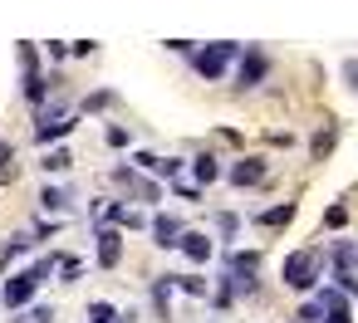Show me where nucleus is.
Returning <instances> with one entry per match:
<instances>
[{
    "instance_id": "obj_1",
    "label": "nucleus",
    "mask_w": 358,
    "mask_h": 323,
    "mask_svg": "<svg viewBox=\"0 0 358 323\" xmlns=\"http://www.w3.org/2000/svg\"><path fill=\"white\" fill-rule=\"evenodd\" d=\"M55 269H59V255H45V260H35L30 269H20V274L6 284V294H0V299H6V308H25V303L35 299V289H40Z\"/></svg>"
},
{
    "instance_id": "obj_2",
    "label": "nucleus",
    "mask_w": 358,
    "mask_h": 323,
    "mask_svg": "<svg viewBox=\"0 0 358 323\" xmlns=\"http://www.w3.org/2000/svg\"><path fill=\"white\" fill-rule=\"evenodd\" d=\"M314 279H319V255L314 250H294V255H285V284L289 289H314Z\"/></svg>"
},
{
    "instance_id": "obj_3",
    "label": "nucleus",
    "mask_w": 358,
    "mask_h": 323,
    "mask_svg": "<svg viewBox=\"0 0 358 323\" xmlns=\"http://www.w3.org/2000/svg\"><path fill=\"white\" fill-rule=\"evenodd\" d=\"M236 50H241V45L221 40V45H206V50H196V54H192V64H196V74H201V79H216V74L226 69V59H231Z\"/></svg>"
},
{
    "instance_id": "obj_4",
    "label": "nucleus",
    "mask_w": 358,
    "mask_h": 323,
    "mask_svg": "<svg viewBox=\"0 0 358 323\" xmlns=\"http://www.w3.org/2000/svg\"><path fill=\"white\" fill-rule=\"evenodd\" d=\"M20 69H25V98L40 103V98H45V74H40V54H35V45H20Z\"/></svg>"
},
{
    "instance_id": "obj_5",
    "label": "nucleus",
    "mask_w": 358,
    "mask_h": 323,
    "mask_svg": "<svg viewBox=\"0 0 358 323\" xmlns=\"http://www.w3.org/2000/svg\"><path fill=\"white\" fill-rule=\"evenodd\" d=\"M64 133H74V118H69V113H59V108L40 113V123H35V142H40V147L55 142V137H64Z\"/></svg>"
},
{
    "instance_id": "obj_6",
    "label": "nucleus",
    "mask_w": 358,
    "mask_h": 323,
    "mask_svg": "<svg viewBox=\"0 0 358 323\" xmlns=\"http://www.w3.org/2000/svg\"><path fill=\"white\" fill-rule=\"evenodd\" d=\"M265 69H270V59H265L260 50H250V54L241 59V69H236V79H241V89H255V84L265 79Z\"/></svg>"
},
{
    "instance_id": "obj_7",
    "label": "nucleus",
    "mask_w": 358,
    "mask_h": 323,
    "mask_svg": "<svg viewBox=\"0 0 358 323\" xmlns=\"http://www.w3.org/2000/svg\"><path fill=\"white\" fill-rule=\"evenodd\" d=\"M152 235H157L162 250H172V245H182V220H177V216H157V220H152Z\"/></svg>"
},
{
    "instance_id": "obj_8",
    "label": "nucleus",
    "mask_w": 358,
    "mask_h": 323,
    "mask_svg": "<svg viewBox=\"0 0 358 323\" xmlns=\"http://www.w3.org/2000/svg\"><path fill=\"white\" fill-rule=\"evenodd\" d=\"M118 260H123V235H118V230H103V235H99V264L113 269Z\"/></svg>"
},
{
    "instance_id": "obj_9",
    "label": "nucleus",
    "mask_w": 358,
    "mask_h": 323,
    "mask_svg": "<svg viewBox=\"0 0 358 323\" xmlns=\"http://www.w3.org/2000/svg\"><path fill=\"white\" fill-rule=\"evenodd\" d=\"M260 176H265V162H260V157H245V162L231 167V181H236V186H255Z\"/></svg>"
},
{
    "instance_id": "obj_10",
    "label": "nucleus",
    "mask_w": 358,
    "mask_h": 323,
    "mask_svg": "<svg viewBox=\"0 0 358 323\" xmlns=\"http://www.w3.org/2000/svg\"><path fill=\"white\" fill-rule=\"evenodd\" d=\"M182 250H187V260H196V264H206V260H211V240H206V235H196V230H182Z\"/></svg>"
},
{
    "instance_id": "obj_11",
    "label": "nucleus",
    "mask_w": 358,
    "mask_h": 323,
    "mask_svg": "<svg viewBox=\"0 0 358 323\" xmlns=\"http://www.w3.org/2000/svg\"><path fill=\"white\" fill-rule=\"evenodd\" d=\"M133 162H138V167H148V172H157V176H177V167H182V162H172V157L162 162V157H152V152H138Z\"/></svg>"
},
{
    "instance_id": "obj_12",
    "label": "nucleus",
    "mask_w": 358,
    "mask_h": 323,
    "mask_svg": "<svg viewBox=\"0 0 358 323\" xmlns=\"http://www.w3.org/2000/svg\"><path fill=\"white\" fill-rule=\"evenodd\" d=\"M113 176H118V181H123V186H128V191H138V196H143V201H157V186H152V181H138V176H133V172H128V167H118V172H113Z\"/></svg>"
},
{
    "instance_id": "obj_13",
    "label": "nucleus",
    "mask_w": 358,
    "mask_h": 323,
    "mask_svg": "<svg viewBox=\"0 0 358 323\" xmlns=\"http://www.w3.org/2000/svg\"><path fill=\"white\" fill-rule=\"evenodd\" d=\"M69 201H74V196H69L64 186H45V191H40V206H45V211H64Z\"/></svg>"
},
{
    "instance_id": "obj_14",
    "label": "nucleus",
    "mask_w": 358,
    "mask_h": 323,
    "mask_svg": "<svg viewBox=\"0 0 358 323\" xmlns=\"http://www.w3.org/2000/svg\"><path fill=\"white\" fill-rule=\"evenodd\" d=\"M40 167H45V172H69V167H74V157H69L64 147H55V152H50V157H45Z\"/></svg>"
},
{
    "instance_id": "obj_15",
    "label": "nucleus",
    "mask_w": 358,
    "mask_h": 323,
    "mask_svg": "<svg viewBox=\"0 0 358 323\" xmlns=\"http://www.w3.org/2000/svg\"><path fill=\"white\" fill-rule=\"evenodd\" d=\"M30 245H35V235H15V240H6V255H0V260L10 264V260H15V255H25Z\"/></svg>"
},
{
    "instance_id": "obj_16",
    "label": "nucleus",
    "mask_w": 358,
    "mask_h": 323,
    "mask_svg": "<svg viewBox=\"0 0 358 323\" xmlns=\"http://www.w3.org/2000/svg\"><path fill=\"white\" fill-rule=\"evenodd\" d=\"M289 216H294V206H289V201H285V206H270V211H265V216H260V225H285V220H289Z\"/></svg>"
},
{
    "instance_id": "obj_17",
    "label": "nucleus",
    "mask_w": 358,
    "mask_h": 323,
    "mask_svg": "<svg viewBox=\"0 0 358 323\" xmlns=\"http://www.w3.org/2000/svg\"><path fill=\"white\" fill-rule=\"evenodd\" d=\"M10 162H15V152H10V142H6V137H0V181L15 176V167H10Z\"/></svg>"
},
{
    "instance_id": "obj_18",
    "label": "nucleus",
    "mask_w": 358,
    "mask_h": 323,
    "mask_svg": "<svg viewBox=\"0 0 358 323\" xmlns=\"http://www.w3.org/2000/svg\"><path fill=\"white\" fill-rule=\"evenodd\" d=\"M216 176H221V167L211 157H196V181H216Z\"/></svg>"
},
{
    "instance_id": "obj_19",
    "label": "nucleus",
    "mask_w": 358,
    "mask_h": 323,
    "mask_svg": "<svg viewBox=\"0 0 358 323\" xmlns=\"http://www.w3.org/2000/svg\"><path fill=\"white\" fill-rule=\"evenodd\" d=\"M113 303H89V323H113Z\"/></svg>"
},
{
    "instance_id": "obj_20",
    "label": "nucleus",
    "mask_w": 358,
    "mask_h": 323,
    "mask_svg": "<svg viewBox=\"0 0 358 323\" xmlns=\"http://www.w3.org/2000/svg\"><path fill=\"white\" fill-rule=\"evenodd\" d=\"M299 323H324V303H319V299L304 303V308H299Z\"/></svg>"
},
{
    "instance_id": "obj_21",
    "label": "nucleus",
    "mask_w": 358,
    "mask_h": 323,
    "mask_svg": "<svg viewBox=\"0 0 358 323\" xmlns=\"http://www.w3.org/2000/svg\"><path fill=\"white\" fill-rule=\"evenodd\" d=\"M108 103H113V93L103 89V93H89V103H84V108H89V113H99V108H108Z\"/></svg>"
},
{
    "instance_id": "obj_22",
    "label": "nucleus",
    "mask_w": 358,
    "mask_h": 323,
    "mask_svg": "<svg viewBox=\"0 0 358 323\" xmlns=\"http://www.w3.org/2000/svg\"><path fill=\"white\" fill-rule=\"evenodd\" d=\"M59 274H64V279H79L84 264H79V260H59Z\"/></svg>"
},
{
    "instance_id": "obj_23",
    "label": "nucleus",
    "mask_w": 358,
    "mask_h": 323,
    "mask_svg": "<svg viewBox=\"0 0 358 323\" xmlns=\"http://www.w3.org/2000/svg\"><path fill=\"white\" fill-rule=\"evenodd\" d=\"M108 147H128V128H108Z\"/></svg>"
},
{
    "instance_id": "obj_24",
    "label": "nucleus",
    "mask_w": 358,
    "mask_h": 323,
    "mask_svg": "<svg viewBox=\"0 0 358 323\" xmlns=\"http://www.w3.org/2000/svg\"><path fill=\"white\" fill-rule=\"evenodd\" d=\"M329 147H334V133H319V137H314V157H324Z\"/></svg>"
},
{
    "instance_id": "obj_25",
    "label": "nucleus",
    "mask_w": 358,
    "mask_h": 323,
    "mask_svg": "<svg viewBox=\"0 0 358 323\" xmlns=\"http://www.w3.org/2000/svg\"><path fill=\"white\" fill-rule=\"evenodd\" d=\"M324 220H329V225H343V220H348V211H343V206H329V216H324Z\"/></svg>"
},
{
    "instance_id": "obj_26",
    "label": "nucleus",
    "mask_w": 358,
    "mask_h": 323,
    "mask_svg": "<svg viewBox=\"0 0 358 323\" xmlns=\"http://www.w3.org/2000/svg\"><path fill=\"white\" fill-rule=\"evenodd\" d=\"M343 79H348V89H358V59H348V64H343Z\"/></svg>"
},
{
    "instance_id": "obj_27",
    "label": "nucleus",
    "mask_w": 358,
    "mask_h": 323,
    "mask_svg": "<svg viewBox=\"0 0 358 323\" xmlns=\"http://www.w3.org/2000/svg\"><path fill=\"white\" fill-rule=\"evenodd\" d=\"M338 284H343V289H348V294H358V279H353V274H348V269H338Z\"/></svg>"
},
{
    "instance_id": "obj_28",
    "label": "nucleus",
    "mask_w": 358,
    "mask_h": 323,
    "mask_svg": "<svg viewBox=\"0 0 358 323\" xmlns=\"http://www.w3.org/2000/svg\"><path fill=\"white\" fill-rule=\"evenodd\" d=\"M30 318H35V323H55V308H35Z\"/></svg>"
},
{
    "instance_id": "obj_29",
    "label": "nucleus",
    "mask_w": 358,
    "mask_h": 323,
    "mask_svg": "<svg viewBox=\"0 0 358 323\" xmlns=\"http://www.w3.org/2000/svg\"><path fill=\"white\" fill-rule=\"evenodd\" d=\"M329 323H348V313H329Z\"/></svg>"
},
{
    "instance_id": "obj_30",
    "label": "nucleus",
    "mask_w": 358,
    "mask_h": 323,
    "mask_svg": "<svg viewBox=\"0 0 358 323\" xmlns=\"http://www.w3.org/2000/svg\"><path fill=\"white\" fill-rule=\"evenodd\" d=\"M113 323H133V313H118V318H113Z\"/></svg>"
}]
</instances>
